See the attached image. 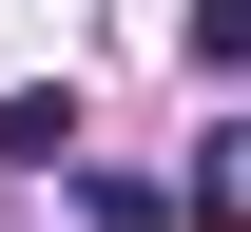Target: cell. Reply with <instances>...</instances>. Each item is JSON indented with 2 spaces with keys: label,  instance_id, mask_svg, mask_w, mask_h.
Here are the masks:
<instances>
[{
  "label": "cell",
  "instance_id": "obj_2",
  "mask_svg": "<svg viewBox=\"0 0 251 232\" xmlns=\"http://www.w3.org/2000/svg\"><path fill=\"white\" fill-rule=\"evenodd\" d=\"M193 77H251V0H193Z\"/></svg>",
  "mask_w": 251,
  "mask_h": 232
},
{
  "label": "cell",
  "instance_id": "obj_3",
  "mask_svg": "<svg viewBox=\"0 0 251 232\" xmlns=\"http://www.w3.org/2000/svg\"><path fill=\"white\" fill-rule=\"evenodd\" d=\"M232 174H251V155H232Z\"/></svg>",
  "mask_w": 251,
  "mask_h": 232
},
{
  "label": "cell",
  "instance_id": "obj_1",
  "mask_svg": "<svg viewBox=\"0 0 251 232\" xmlns=\"http://www.w3.org/2000/svg\"><path fill=\"white\" fill-rule=\"evenodd\" d=\"M39 155H77V97H58V77H20V97H0V174H39Z\"/></svg>",
  "mask_w": 251,
  "mask_h": 232
}]
</instances>
